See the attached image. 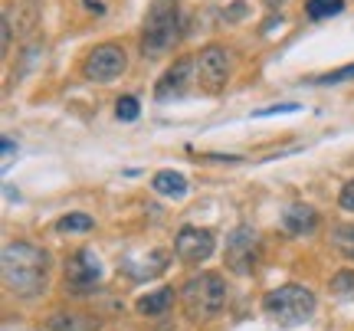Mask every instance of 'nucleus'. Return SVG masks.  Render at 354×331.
I'll use <instances>...</instances> for the list:
<instances>
[{"label":"nucleus","instance_id":"2","mask_svg":"<svg viewBox=\"0 0 354 331\" xmlns=\"http://www.w3.org/2000/svg\"><path fill=\"white\" fill-rule=\"evenodd\" d=\"M180 39V3L177 0H151L141 26V56L154 59L165 56Z\"/></svg>","mask_w":354,"mask_h":331},{"label":"nucleus","instance_id":"11","mask_svg":"<svg viewBox=\"0 0 354 331\" xmlns=\"http://www.w3.org/2000/svg\"><path fill=\"white\" fill-rule=\"evenodd\" d=\"M318 227H322V217H318L315 207L308 204H292L282 214V229L292 233V236H312Z\"/></svg>","mask_w":354,"mask_h":331},{"label":"nucleus","instance_id":"17","mask_svg":"<svg viewBox=\"0 0 354 331\" xmlns=\"http://www.w3.org/2000/svg\"><path fill=\"white\" fill-rule=\"evenodd\" d=\"M56 229L59 233H88V229H95V220L86 214H66L56 220Z\"/></svg>","mask_w":354,"mask_h":331},{"label":"nucleus","instance_id":"18","mask_svg":"<svg viewBox=\"0 0 354 331\" xmlns=\"http://www.w3.org/2000/svg\"><path fill=\"white\" fill-rule=\"evenodd\" d=\"M351 79H354V63L338 66V69H331V73H325V76L308 79V82H312V86H342V82H351Z\"/></svg>","mask_w":354,"mask_h":331},{"label":"nucleus","instance_id":"10","mask_svg":"<svg viewBox=\"0 0 354 331\" xmlns=\"http://www.w3.org/2000/svg\"><path fill=\"white\" fill-rule=\"evenodd\" d=\"M197 79V59H190V56H180L174 63L165 69V76L158 79V86H154V99L158 102H167V99H177V95H184L190 89V82Z\"/></svg>","mask_w":354,"mask_h":331},{"label":"nucleus","instance_id":"24","mask_svg":"<svg viewBox=\"0 0 354 331\" xmlns=\"http://www.w3.org/2000/svg\"><path fill=\"white\" fill-rule=\"evenodd\" d=\"M82 3H86V10H95V13H102V10H105V7H102L99 0H82Z\"/></svg>","mask_w":354,"mask_h":331},{"label":"nucleus","instance_id":"1","mask_svg":"<svg viewBox=\"0 0 354 331\" xmlns=\"http://www.w3.org/2000/svg\"><path fill=\"white\" fill-rule=\"evenodd\" d=\"M7 292L17 299H39L50 285V253L37 243H7L0 256Z\"/></svg>","mask_w":354,"mask_h":331},{"label":"nucleus","instance_id":"7","mask_svg":"<svg viewBox=\"0 0 354 331\" xmlns=\"http://www.w3.org/2000/svg\"><path fill=\"white\" fill-rule=\"evenodd\" d=\"M259 263V233L250 223H240L227 236V266L236 276H253Z\"/></svg>","mask_w":354,"mask_h":331},{"label":"nucleus","instance_id":"12","mask_svg":"<svg viewBox=\"0 0 354 331\" xmlns=\"http://www.w3.org/2000/svg\"><path fill=\"white\" fill-rule=\"evenodd\" d=\"M46 328L50 331H99L102 321L88 312H73V308H56L46 319Z\"/></svg>","mask_w":354,"mask_h":331},{"label":"nucleus","instance_id":"19","mask_svg":"<svg viewBox=\"0 0 354 331\" xmlns=\"http://www.w3.org/2000/svg\"><path fill=\"white\" fill-rule=\"evenodd\" d=\"M331 292L338 299H354V269H338L331 276Z\"/></svg>","mask_w":354,"mask_h":331},{"label":"nucleus","instance_id":"14","mask_svg":"<svg viewBox=\"0 0 354 331\" xmlns=\"http://www.w3.org/2000/svg\"><path fill=\"white\" fill-rule=\"evenodd\" d=\"M151 191L161 197H184L187 193V178L177 171H158L151 178Z\"/></svg>","mask_w":354,"mask_h":331},{"label":"nucleus","instance_id":"23","mask_svg":"<svg viewBox=\"0 0 354 331\" xmlns=\"http://www.w3.org/2000/svg\"><path fill=\"white\" fill-rule=\"evenodd\" d=\"M243 13H246V3H233V7H230L223 17H227V20H240Z\"/></svg>","mask_w":354,"mask_h":331},{"label":"nucleus","instance_id":"15","mask_svg":"<svg viewBox=\"0 0 354 331\" xmlns=\"http://www.w3.org/2000/svg\"><path fill=\"white\" fill-rule=\"evenodd\" d=\"M331 246L354 263V223H335L331 227Z\"/></svg>","mask_w":354,"mask_h":331},{"label":"nucleus","instance_id":"20","mask_svg":"<svg viewBox=\"0 0 354 331\" xmlns=\"http://www.w3.org/2000/svg\"><path fill=\"white\" fill-rule=\"evenodd\" d=\"M115 115H118L122 122H135V118L141 115L138 99H135V95H122V99L115 102Z\"/></svg>","mask_w":354,"mask_h":331},{"label":"nucleus","instance_id":"21","mask_svg":"<svg viewBox=\"0 0 354 331\" xmlns=\"http://www.w3.org/2000/svg\"><path fill=\"white\" fill-rule=\"evenodd\" d=\"M299 108H302L299 102H279V105H269V108L253 112V118H269V115H282V112H299Z\"/></svg>","mask_w":354,"mask_h":331},{"label":"nucleus","instance_id":"25","mask_svg":"<svg viewBox=\"0 0 354 331\" xmlns=\"http://www.w3.org/2000/svg\"><path fill=\"white\" fill-rule=\"evenodd\" d=\"M269 10H279V7H286V0H263Z\"/></svg>","mask_w":354,"mask_h":331},{"label":"nucleus","instance_id":"8","mask_svg":"<svg viewBox=\"0 0 354 331\" xmlns=\"http://www.w3.org/2000/svg\"><path fill=\"white\" fill-rule=\"evenodd\" d=\"M197 82H201L203 92H216L227 89L230 82V53L220 46V43H207L201 53H197Z\"/></svg>","mask_w":354,"mask_h":331},{"label":"nucleus","instance_id":"16","mask_svg":"<svg viewBox=\"0 0 354 331\" xmlns=\"http://www.w3.org/2000/svg\"><path fill=\"white\" fill-rule=\"evenodd\" d=\"M344 10V0H305V17L308 20H328Z\"/></svg>","mask_w":354,"mask_h":331},{"label":"nucleus","instance_id":"13","mask_svg":"<svg viewBox=\"0 0 354 331\" xmlns=\"http://www.w3.org/2000/svg\"><path fill=\"white\" fill-rule=\"evenodd\" d=\"M174 289L171 285H165V289H154V292L141 295L138 302H135V312L138 315H145V319H161V315H167L171 312V305H174Z\"/></svg>","mask_w":354,"mask_h":331},{"label":"nucleus","instance_id":"22","mask_svg":"<svg viewBox=\"0 0 354 331\" xmlns=\"http://www.w3.org/2000/svg\"><path fill=\"white\" fill-rule=\"evenodd\" d=\"M338 207L342 210H354V180H348L342 187V193H338Z\"/></svg>","mask_w":354,"mask_h":331},{"label":"nucleus","instance_id":"9","mask_svg":"<svg viewBox=\"0 0 354 331\" xmlns=\"http://www.w3.org/2000/svg\"><path fill=\"white\" fill-rule=\"evenodd\" d=\"M214 229L207 227H180L174 236V256L180 259V263H203V259H210V253H214Z\"/></svg>","mask_w":354,"mask_h":331},{"label":"nucleus","instance_id":"3","mask_svg":"<svg viewBox=\"0 0 354 331\" xmlns=\"http://www.w3.org/2000/svg\"><path fill=\"white\" fill-rule=\"evenodd\" d=\"M180 305L190 321H214L227 305V279L220 272H197L180 285Z\"/></svg>","mask_w":354,"mask_h":331},{"label":"nucleus","instance_id":"6","mask_svg":"<svg viewBox=\"0 0 354 331\" xmlns=\"http://www.w3.org/2000/svg\"><path fill=\"white\" fill-rule=\"evenodd\" d=\"M99 279H102V263L88 246H82V249H76V253L69 256V263H66V279H63L66 295H76V299L92 295L95 285H99Z\"/></svg>","mask_w":354,"mask_h":331},{"label":"nucleus","instance_id":"4","mask_svg":"<svg viewBox=\"0 0 354 331\" xmlns=\"http://www.w3.org/2000/svg\"><path fill=\"white\" fill-rule=\"evenodd\" d=\"M315 292L305 289L299 282H286V285H276L263 295V312L269 319L282 325V328H295V325H305V321L315 315Z\"/></svg>","mask_w":354,"mask_h":331},{"label":"nucleus","instance_id":"5","mask_svg":"<svg viewBox=\"0 0 354 331\" xmlns=\"http://www.w3.org/2000/svg\"><path fill=\"white\" fill-rule=\"evenodd\" d=\"M128 69V53L122 43H99L92 46L88 56L82 59V79L88 82H112Z\"/></svg>","mask_w":354,"mask_h":331}]
</instances>
